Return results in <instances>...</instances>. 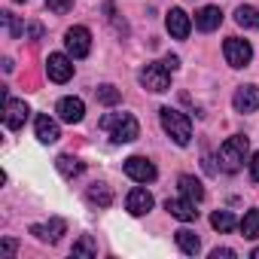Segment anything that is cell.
Returning a JSON list of instances; mask_svg holds the SVG:
<instances>
[{"mask_svg": "<svg viewBox=\"0 0 259 259\" xmlns=\"http://www.w3.org/2000/svg\"><path fill=\"white\" fill-rule=\"evenodd\" d=\"M250 256H253V259H259V247H256V250H253V253H250Z\"/></svg>", "mask_w": 259, "mask_h": 259, "instance_id": "836d02e7", "label": "cell"}, {"mask_svg": "<svg viewBox=\"0 0 259 259\" xmlns=\"http://www.w3.org/2000/svg\"><path fill=\"white\" fill-rule=\"evenodd\" d=\"M64 49L70 52V58H85V55L92 52V34H89V28H82V25L67 28V34H64Z\"/></svg>", "mask_w": 259, "mask_h": 259, "instance_id": "5b68a950", "label": "cell"}, {"mask_svg": "<svg viewBox=\"0 0 259 259\" xmlns=\"http://www.w3.org/2000/svg\"><path fill=\"white\" fill-rule=\"evenodd\" d=\"M4 25H7V31H10L13 37H19V34H25V28L19 25V19H16L13 13H4Z\"/></svg>", "mask_w": 259, "mask_h": 259, "instance_id": "4316f807", "label": "cell"}, {"mask_svg": "<svg viewBox=\"0 0 259 259\" xmlns=\"http://www.w3.org/2000/svg\"><path fill=\"white\" fill-rule=\"evenodd\" d=\"M64 232H67V226H64V220H58V217H52L49 223H34V226H31V235H34L37 241H43V244H55Z\"/></svg>", "mask_w": 259, "mask_h": 259, "instance_id": "30bf717a", "label": "cell"}, {"mask_svg": "<svg viewBox=\"0 0 259 259\" xmlns=\"http://www.w3.org/2000/svg\"><path fill=\"white\" fill-rule=\"evenodd\" d=\"M238 229H241V235H244L247 241H256V238H259V210H247L244 220L238 223Z\"/></svg>", "mask_w": 259, "mask_h": 259, "instance_id": "603a6c76", "label": "cell"}, {"mask_svg": "<svg viewBox=\"0 0 259 259\" xmlns=\"http://www.w3.org/2000/svg\"><path fill=\"white\" fill-rule=\"evenodd\" d=\"M223 55H226V61L232 67H247L250 58H253V46L247 40H241V37H229L226 46H223Z\"/></svg>", "mask_w": 259, "mask_h": 259, "instance_id": "8992f818", "label": "cell"}, {"mask_svg": "<svg viewBox=\"0 0 259 259\" xmlns=\"http://www.w3.org/2000/svg\"><path fill=\"white\" fill-rule=\"evenodd\" d=\"M250 153V141L244 135H232L223 147H220V165L226 174H238L244 168V159Z\"/></svg>", "mask_w": 259, "mask_h": 259, "instance_id": "3957f363", "label": "cell"}, {"mask_svg": "<svg viewBox=\"0 0 259 259\" xmlns=\"http://www.w3.org/2000/svg\"><path fill=\"white\" fill-rule=\"evenodd\" d=\"M250 180H253V183H259V153H253V156H250Z\"/></svg>", "mask_w": 259, "mask_h": 259, "instance_id": "f546056e", "label": "cell"}, {"mask_svg": "<svg viewBox=\"0 0 259 259\" xmlns=\"http://www.w3.org/2000/svg\"><path fill=\"white\" fill-rule=\"evenodd\" d=\"M28 34H31V37H40V34H43V28H40V25H31V28H28Z\"/></svg>", "mask_w": 259, "mask_h": 259, "instance_id": "d6a6232c", "label": "cell"}, {"mask_svg": "<svg viewBox=\"0 0 259 259\" xmlns=\"http://www.w3.org/2000/svg\"><path fill=\"white\" fill-rule=\"evenodd\" d=\"M16 250H19V247H16V241H13V238H7V241H4V253H7V256H16Z\"/></svg>", "mask_w": 259, "mask_h": 259, "instance_id": "1f68e13d", "label": "cell"}, {"mask_svg": "<svg viewBox=\"0 0 259 259\" xmlns=\"http://www.w3.org/2000/svg\"><path fill=\"white\" fill-rule=\"evenodd\" d=\"M46 73H49L52 82H67L73 76V61L67 55H61V52H52L46 58Z\"/></svg>", "mask_w": 259, "mask_h": 259, "instance_id": "ba28073f", "label": "cell"}, {"mask_svg": "<svg viewBox=\"0 0 259 259\" xmlns=\"http://www.w3.org/2000/svg\"><path fill=\"white\" fill-rule=\"evenodd\" d=\"M46 7L52 10V13H58V16H64L70 7H73V0H46Z\"/></svg>", "mask_w": 259, "mask_h": 259, "instance_id": "83f0119b", "label": "cell"}, {"mask_svg": "<svg viewBox=\"0 0 259 259\" xmlns=\"http://www.w3.org/2000/svg\"><path fill=\"white\" fill-rule=\"evenodd\" d=\"M101 128H104V132H110V141L113 144H132L141 135V125H138V119L132 113H107L101 119Z\"/></svg>", "mask_w": 259, "mask_h": 259, "instance_id": "6da1fadb", "label": "cell"}, {"mask_svg": "<svg viewBox=\"0 0 259 259\" xmlns=\"http://www.w3.org/2000/svg\"><path fill=\"white\" fill-rule=\"evenodd\" d=\"M220 22H223L220 7H204V10H198V13H195V28H198V31H204V34L217 31V28H220Z\"/></svg>", "mask_w": 259, "mask_h": 259, "instance_id": "e0dca14e", "label": "cell"}, {"mask_svg": "<svg viewBox=\"0 0 259 259\" xmlns=\"http://www.w3.org/2000/svg\"><path fill=\"white\" fill-rule=\"evenodd\" d=\"M125 174L132 177V180H138V183H153L156 180V165L147 159V156H132V159H125Z\"/></svg>", "mask_w": 259, "mask_h": 259, "instance_id": "52a82bcc", "label": "cell"}, {"mask_svg": "<svg viewBox=\"0 0 259 259\" xmlns=\"http://www.w3.org/2000/svg\"><path fill=\"white\" fill-rule=\"evenodd\" d=\"M16 4H25V0H16Z\"/></svg>", "mask_w": 259, "mask_h": 259, "instance_id": "e575fe53", "label": "cell"}, {"mask_svg": "<svg viewBox=\"0 0 259 259\" xmlns=\"http://www.w3.org/2000/svg\"><path fill=\"white\" fill-rule=\"evenodd\" d=\"M95 95H98V101H101L104 107H113V104H119V101H122V92H119L116 85H98V92H95Z\"/></svg>", "mask_w": 259, "mask_h": 259, "instance_id": "d4e9b609", "label": "cell"}, {"mask_svg": "<svg viewBox=\"0 0 259 259\" xmlns=\"http://www.w3.org/2000/svg\"><path fill=\"white\" fill-rule=\"evenodd\" d=\"M159 122H162V128H165V135H168L177 147H186V144L192 141V122H189L186 113H180V110H174V107H162V110H159Z\"/></svg>", "mask_w": 259, "mask_h": 259, "instance_id": "7a4b0ae2", "label": "cell"}, {"mask_svg": "<svg viewBox=\"0 0 259 259\" xmlns=\"http://www.w3.org/2000/svg\"><path fill=\"white\" fill-rule=\"evenodd\" d=\"M73 256H98V244H95L89 235H82V238L73 244Z\"/></svg>", "mask_w": 259, "mask_h": 259, "instance_id": "484cf974", "label": "cell"}, {"mask_svg": "<svg viewBox=\"0 0 259 259\" xmlns=\"http://www.w3.org/2000/svg\"><path fill=\"white\" fill-rule=\"evenodd\" d=\"M55 168H58V171H61V177H67V180H73V177H79V174L85 171V165H82L76 156H67V153L55 159Z\"/></svg>", "mask_w": 259, "mask_h": 259, "instance_id": "ac0fdd59", "label": "cell"}, {"mask_svg": "<svg viewBox=\"0 0 259 259\" xmlns=\"http://www.w3.org/2000/svg\"><path fill=\"white\" fill-rule=\"evenodd\" d=\"M34 132H37V141H40V144H55V141L61 138L58 122H55L52 116H46V113H40V116L34 119Z\"/></svg>", "mask_w": 259, "mask_h": 259, "instance_id": "2e32d148", "label": "cell"}, {"mask_svg": "<svg viewBox=\"0 0 259 259\" xmlns=\"http://www.w3.org/2000/svg\"><path fill=\"white\" fill-rule=\"evenodd\" d=\"M232 107L238 113H256L259 110V89L256 85H241L235 95H232Z\"/></svg>", "mask_w": 259, "mask_h": 259, "instance_id": "5bb4252c", "label": "cell"}, {"mask_svg": "<svg viewBox=\"0 0 259 259\" xmlns=\"http://www.w3.org/2000/svg\"><path fill=\"white\" fill-rule=\"evenodd\" d=\"M165 28H168V34H171L174 40H186L189 31H192V19H189V13H183V10H171V13L165 16Z\"/></svg>", "mask_w": 259, "mask_h": 259, "instance_id": "8fae6325", "label": "cell"}, {"mask_svg": "<svg viewBox=\"0 0 259 259\" xmlns=\"http://www.w3.org/2000/svg\"><path fill=\"white\" fill-rule=\"evenodd\" d=\"M162 64H165V67H168V70H171V73H174V70H177V67H180V58H177V55H168V58H165V61H162Z\"/></svg>", "mask_w": 259, "mask_h": 259, "instance_id": "4dcf8cb0", "label": "cell"}, {"mask_svg": "<svg viewBox=\"0 0 259 259\" xmlns=\"http://www.w3.org/2000/svg\"><path fill=\"white\" fill-rule=\"evenodd\" d=\"M232 256H238L232 247H217V250L210 253V259H232Z\"/></svg>", "mask_w": 259, "mask_h": 259, "instance_id": "f1b7e54d", "label": "cell"}, {"mask_svg": "<svg viewBox=\"0 0 259 259\" xmlns=\"http://www.w3.org/2000/svg\"><path fill=\"white\" fill-rule=\"evenodd\" d=\"M85 198H89L92 204H98V207H110V204H113V192H110V186H104V183L89 186Z\"/></svg>", "mask_w": 259, "mask_h": 259, "instance_id": "7402d4cb", "label": "cell"}, {"mask_svg": "<svg viewBox=\"0 0 259 259\" xmlns=\"http://www.w3.org/2000/svg\"><path fill=\"white\" fill-rule=\"evenodd\" d=\"M235 22L247 31H259V10L256 7H238L235 10Z\"/></svg>", "mask_w": 259, "mask_h": 259, "instance_id": "44dd1931", "label": "cell"}, {"mask_svg": "<svg viewBox=\"0 0 259 259\" xmlns=\"http://www.w3.org/2000/svg\"><path fill=\"white\" fill-rule=\"evenodd\" d=\"M55 113H58L61 122L76 125V122H82V116H85V104H82L79 98H61L58 107H55Z\"/></svg>", "mask_w": 259, "mask_h": 259, "instance_id": "7c38bea8", "label": "cell"}, {"mask_svg": "<svg viewBox=\"0 0 259 259\" xmlns=\"http://www.w3.org/2000/svg\"><path fill=\"white\" fill-rule=\"evenodd\" d=\"M165 210L174 217V220H180V223H192V220H198V210H195V201L192 198H168L165 201Z\"/></svg>", "mask_w": 259, "mask_h": 259, "instance_id": "4fadbf2b", "label": "cell"}, {"mask_svg": "<svg viewBox=\"0 0 259 259\" xmlns=\"http://www.w3.org/2000/svg\"><path fill=\"white\" fill-rule=\"evenodd\" d=\"M174 241H177V247H180L186 256H195V253L201 250V241H198V235H195L192 229H180V232H174Z\"/></svg>", "mask_w": 259, "mask_h": 259, "instance_id": "d6986e66", "label": "cell"}, {"mask_svg": "<svg viewBox=\"0 0 259 259\" xmlns=\"http://www.w3.org/2000/svg\"><path fill=\"white\" fill-rule=\"evenodd\" d=\"M138 79H141V85L150 89V92H168V89H171V70H168L165 64H147V67H141Z\"/></svg>", "mask_w": 259, "mask_h": 259, "instance_id": "277c9868", "label": "cell"}, {"mask_svg": "<svg viewBox=\"0 0 259 259\" xmlns=\"http://www.w3.org/2000/svg\"><path fill=\"white\" fill-rule=\"evenodd\" d=\"M210 226H213L217 232H232V229L238 226V220H235L229 210H213V217H210Z\"/></svg>", "mask_w": 259, "mask_h": 259, "instance_id": "cb8c5ba5", "label": "cell"}, {"mask_svg": "<svg viewBox=\"0 0 259 259\" xmlns=\"http://www.w3.org/2000/svg\"><path fill=\"white\" fill-rule=\"evenodd\" d=\"M177 183H180V192H183L186 198H192L195 204H198V201L204 198V186H201V180H195L192 174H183V177H180Z\"/></svg>", "mask_w": 259, "mask_h": 259, "instance_id": "ffe728a7", "label": "cell"}, {"mask_svg": "<svg viewBox=\"0 0 259 259\" xmlns=\"http://www.w3.org/2000/svg\"><path fill=\"white\" fill-rule=\"evenodd\" d=\"M28 104L25 101H16V98H10L7 95V104H4V125L10 128V132H16V128H22L25 125V119H28Z\"/></svg>", "mask_w": 259, "mask_h": 259, "instance_id": "9c48e42d", "label": "cell"}, {"mask_svg": "<svg viewBox=\"0 0 259 259\" xmlns=\"http://www.w3.org/2000/svg\"><path fill=\"white\" fill-rule=\"evenodd\" d=\"M125 210L132 213V217H144V213H150L153 210V195L147 192V189H132L128 192V198H125Z\"/></svg>", "mask_w": 259, "mask_h": 259, "instance_id": "9a60e30c", "label": "cell"}]
</instances>
